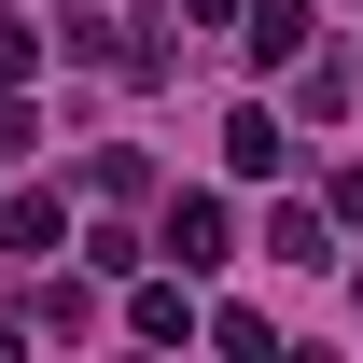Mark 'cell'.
Segmentation results:
<instances>
[{"instance_id": "1", "label": "cell", "mask_w": 363, "mask_h": 363, "mask_svg": "<svg viewBox=\"0 0 363 363\" xmlns=\"http://www.w3.org/2000/svg\"><path fill=\"white\" fill-rule=\"evenodd\" d=\"M154 252H168L182 279H210V266L238 252V224H224V196H168V238H154Z\"/></svg>"}, {"instance_id": "2", "label": "cell", "mask_w": 363, "mask_h": 363, "mask_svg": "<svg viewBox=\"0 0 363 363\" xmlns=\"http://www.w3.org/2000/svg\"><path fill=\"white\" fill-rule=\"evenodd\" d=\"M224 168H238V182H279V168H294V140H279L266 98H252V112H224Z\"/></svg>"}, {"instance_id": "3", "label": "cell", "mask_w": 363, "mask_h": 363, "mask_svg": "<svg viewBox=\"0 0 363 363\" xmlns=\"http://www.w3.org/2000/svg\"><path fill=\"white\" fill-rule=\"evenodd\" d=\"M308 28H321L308 0H252V14H238V43L266 56V70H294V56H308Z\"/></svg>"}, {"instance_id": "4", "label": "cell", "mask_w": 363, "mask_h": 363, "mask_svg": "<svg viewBox=\"0 0 363 363\" xmlns=\"http://www.w3.org/2000/svg\"><path fill=\"white\" fill-rule=\"evenodd\" d=\"M196 321H210V308H196L182 279H140V294H126V335H154V350H182Z\"/></svg>"}, {"instance_id": "5", "label": "cell", "mask_w": 363, "mask_h": 363, "mask_svg": "<svg viewBox=\"0 0 363 363\" xmlns=\"http://www.w3.org/2000/svg\"><path fill=\"white\" fill-rule=\"evenodd\" d=\"M56 238H70L56 196H14V210H0V252H56Z\"/></svg>"}, {"instance_id": "6", "label": "cell", "mask_w": 363, "mask_h": 363, "mask_svg": "<svg viewBox=\"0 0 363 363\" xmlns=\"http://www.w3.org/2000/svg\"><path fill=\"white\" fill-rule=\"evenodd\" d=\"M266 252H294V266H321V252H335V210H294V196H279V224H266Z\"/></svg>"}, {"instance_id": "7", "label": "cell", "mask_w": 363, "mask_h": 363, "mask_svg": "<svg viewBox=\"0 0 363 363\" xmlns=\"http://www.w3.org/2000/svg\"><path fill=\"white\" fill-rule=\"evenodd\" d=\"M28 56H43V28H14V14H0V84H28Z\"/></svg>"}, {"instance_id": "8", "label": "cell", "mask_w": 363, "mask_h": 363, "mask_svg": "<svg viewBox=\"0 0 363 363\" xmlns=\"http://www.w3.org/2000/svg\"><path fill=\"white\" fill-rule=\"evenodd\" d=\"M0 154H28V84H0Z\"/></svg>"}, {"instance_id": "9", "label": "cell", "mask_w": 363, "mask_h": 363, "mask_svg": "<svg viewBox=\"0 0 363 363\" xmlns=\"http://www.w3.org/2000/svg\"><path fill=\"white\" fill-rule=\"evenodd\" d=\"M321 210H335V224H363V168H335V182H321Z\"/></svg>"}, {"instance_id": "10", "label": "cell", "mask_w": 363, "mask_h": 363, "mask_svg": "<svg viewBox=\"0 0 363 363\" xmlns=\"http://www.w3.org/2000/svg\"><path fill=\"white\" fill-rule=\"evenodd\" d=\"M182 14H196V28H238V0H182Z\"/></svg>"}]
</instances>
